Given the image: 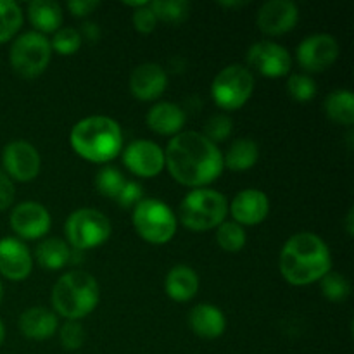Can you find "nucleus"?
<instances>
[{
	"label": "nucleus",
	"instance_id": "nucleus-1",
	"mask_svg": "<svg viewBox=\"0 0 354 354\" xmlns=\"http://www.w3.org/2000/svg\"><path fill=\"white\" fill-rule=\"evenodd\" d=\"M165 165L178 183L204 189L223 171V154L199 131H180L165 151Z\"/></svg>",
	"mask_w": 354,
	"mask_h": 354
},
{
	"label": "nucleus",
	"instance_id": "nucleus-2",
	"mask_svg": "<svg viewBox=\"0 0 354 354\" xmlns=\"http://www.w3.org/2000/svg\"><path fill=\"white\" fill-rule=\"evenodd\" d=\"M279 268L290 286L301 287L320 282L322 277L332 268L330 249L313 232H299L283 244Z\"/></svg>",
	"mask_w": 354,
	"mask_h": 354
},
{
	"label": "nucleus",
	"instance_id": "nucleus-3",
	"mask_svg": "<svg viewBox=\"0 0 354 354\" xmlns=\"http://www.w3.org/2000/svg\"><path fill=\"white\" fill-rule=\"evenodd\" d=\"M69 142L80 158L90 162H109L120 156L123 133L111 118L88 116L73 127Z\"/></svg>",
	"mask_w": 354,
	"mask_h": 354
},
{
	"label": "nucleus",
	"instance_id": "nucleus-4",
	"mask_svg": "<svg viewBox=\"0 0 354 354\" xmlns=\"http://www.w3.org/2000/svg\"><path fill=\"white\" fill-rule=\"evenodd\" d=\"M100 299L99 283L90 273L73 270L55 282L52 306L68 320H80L92 313Z\"/></svg>",
	"mask_w": 354,
	"mask_h": 354
},
{
	"label": "nucleus",
	"instance_id": "nucleus-5",
	"mask_svg": "<svg viewBox=\"0 0 354 354\" xmlns=\"http://www.w3.org/2000/svg\"><path fill=\"white\" fill-rule=\"evenodd\" d=\"M228 214L225 196L213 189H194L180 203L178 216L185 228L194 232H206L220 227Z\"/></svg>",
	"mask_w": 354,
	"mask_h": 354
},
{
	"label": "nucleus",
	"instance_id": "nucleus-6",
	"mask_svg": "<svg viewBox=\"0 0 354 354\" xmlns=\"http://www.w3.org/2000/svg\"><path fill=\"white\" fill-rule=\"evenodd\" d=\"M133 227L149 244H166L176 234V216L171 207L159 199H142L133 207Z\"/></svg>",
	"mask_w": 354,
	"mask_h": 354
},
{
	"label": "nucleus",
	"instance_id": "nucleus-7",
	"mask_svg": "<svg viewBox=\"0 0 354 354\" xmlns=\"http://www.w3.org/2000/svg\"><path fill=\"white\" fill-rule=\"evenodd\" d=\"M111 221L100 211L82 207L69 214L64 225L68 245L75 251H86L102 245L111 237Z\"/></svg>",
	"mask_w": 354,
	"mask_h": 354
},
{
	"label": "nucleus",
	"instance_id": "nucleus-8",
	"mask_svg": "<svg viewBox=\"0 0 354 354\" xmlns=\"http://www.w3.org/2000/svg\"><path fill=\"white\" fill-rule=\"evenodd\" d=\"M254 92V76L245 66L230 64L221 69L211 83L214 104L225 111H237L251 99Z\"/></svg>",
	"mask_w": 354,
	"mask_h": 354
},
{
	"label": "nucleus",
	"instance_id": "nucleus-9",
	"mask_svg": "<svg viewBox=\"0 0 354 354\" xmlns=\"http://www.w3.org/2000/svg\"><path fill=\"white\" fill-rule=\"evenodd\" d=\"M50 41L37 31H28L17 37L10 47L9 61L16 75L21 78H37L50 62Z\"/></svg>",
	"mask_w": 354,
	"mask_h": 354
},
{
	"label": "nucleus",
	"instance_id": "nucleus-10",
	"mask_svg": "<svg viewBox=\"0 0 354 354\" xmlns=\"http://www.w3.org/2000/svg\"><path fill=\"white\" fill-rule=\"evenodd\" d=\"M339 57V44L332 35L318 33L306 37L296 48V59L308 73H322Z\"/></svg>",
	"mask_w": 354,
	"mask_h": 354
},
{
	"label": "nucleus",
	"instance_id": "nucleus-11",
	"mask_svg": "<svg viewBox=\"0 0 354 354\" xmlns=\"http://www.w3.org/2000/svg\"><path fill=\"white\" fill-rule=\"evenodd\" d=\"M3 173L17 182H31L40 173V154L37 149L24 140H14L3 147Z\"/></svg>",
	"mask_w": 354,
	"mask_h": 354
},
{
	"label": "nucleus",
	"instance_id": "nucleus-12",
	"mask_svg": "<svg viewBox=\"0 0 354 354\" xmlns=\"http://www.w3.org/2000/svg\"><path fill=\"white\" fill-rule=\"evenodd\" d=\"M248 64L266 78H282L290 71L292 59L286 47L275 41L263 40L249 48Z\"/></svg>",
	"mask_w": 354,
	"mask_h": 354
},
{
	"label": "nucleus",
	"instance_id": "nucleus-13",
	"mask_svg": "<svg viewBox=\"0 0 354 354\" xmlns=\"http://www.w3.org/2000/svg\"><path fill=\"white\" fill-rule=\"evenodd\" d=\"M52 218L47 207L40 203L26 201L17 204L10 213V228L16 235L26 241H37L45 237L50 230Z\"/></svg>",
	"mask_w": 354,
	"mask_h": 354
},
{
	"label": "nucleus",
	"instance_id": "nucleus-14",
	"mask_svg": "<svg viewBox=\"0 0 354 354\" xmlns=\"http://www.w3.org/2000/svg\"><path fill=\"white\" fill-rule=\"evenodd\" d=\"M123 165L140 178H152L166 168L165 151L151 140H135L123 151Z\"/></svg>",
	"mask_w": 354,
	"mask_h": 354
},
{
	"label": "nucleus",
	"instance_id": "nucleus-15",
	"mask_svg": "<svg viewBox=\"0 0 354 354\" xmlns=\"http://www.w3.org/2000/svg\"><path fill=\"white\" fill-rule=\"evenodd\" d=\"M299 19V10L290 0H270L259 9L256 23L265 35L279 37L289 33Z\"/></svg>",
	"mask_w": 354,
	"mask_h": 354
},
{
	"label": "nucleus",
	"instance_id": "nucleus-16",
	"mask_svg": "<svg viewBox=\"0 0 354 354\" xmlns=\"http://www.w3.org/2000/svg\"><path fill=\"white\" fill-rule=\"evenodd\" d=\"M33 258L23 241L14 237L0 239V275L12 282H21L30 277Z\"/></svg>",
	"mask_w": 354,
	"mask_h": 354
},
{
	"label": "nucleus",
	"instance_id": "nucleus-17",
	"mask_svg": "<svg viewBox=\"0 0 354 354\" xmlns=\"http://www.w3.org/2000/svg\"><path fill=\"white\" fill-rule=\"evenodd\" d=\"M228 211L235 223L241 227H252L266 220L270 213V201L263 190L245 189L241 190L232 201Z\"/></svg>",
	"mask_w": 354,
	"mask_h": 354
},
{
	"label": "nucleus",
	"instance_id": "nucleus-18",
	"mask_svg": "<svg viewBox=\"0 0 354 354\" xmlns=\"http://www.w3.org/2000/svg\"><path fill=\"white\" fill-rule=\"evenodd\" d=\"M168 86V75L154 62L137 66L130 75V92L138 100L151 102L161 97Z\"/></svg>",
	"mask_w": 354,
	"mask_h": 354
},
{
	"label": "nucleus",
	"instance_id": "nucleus-19",
	"mask_svg": "<svg viewBox=\"0 0 354 354\" xmlns=\"http://www.w3.org/2000/svg\"><path fill=\"white\" fill-rule=\"evenodd\" d=\"M189 325L196 335L203 339H218L227 328V320L221 310L209 303L197 304L189 313Z\"/></svg>",
	"mask_w": 354,
	"mask_h": 354
},
{
	"label": "nucleus",
	"instance_id": "nucleus-20",
	"mask_svg": "<svg viewBox=\"0 0 354 354\" xmlns=\"http://www.w3.org/2000/svg\"><path fill=\"white\" fill-rule=\"evenodd\" d=\"M19 330L24 337L33 341H45L57 332L59 324L55 313L47 308H30L19 317Z\"/></svg>",
	"mask_w": 354,
	"mask_h": 354
},
{
	"label": "nucleus",
	"instance_id": "nucleus-21",
	"mask_svg": "<svg viewBox=\"0 0 354 354\" xmlns=\"http://www.w3.org/2000/svg\"><path fill=\"white\" fill-rule=\"evenodd\" d=\"M147 124L154 133L178 135L185 124V113L180 106L171 102H159L147 113Z\"/></svg>",
	"mask_w": 354,
	"mask_h": 354
},
{
	"label": "nucleus",
	"instance_id": "nucleus-22",
	"mask_svg": "<svg viewBox=\"0 0 354 354\" xmlns=\"http://www.w3.org/2000/svg\"><path fill=\"white\" fill-rule=\"evenodd\" d=\"M165 289L169 299L176 303H185L192 299L199 290V277L189 266L178 265L169 270L166 275Z\"/></svg>",
	"mask_w": 354,
	"mask_h": 354
},
{
	"label": "nucleus",
	"instance_id": "nucleus-23",
	"mask_svg": "<svg viewBox=\"0 0 354 354\" xmlns=\"http://www.w3.org/2000/svg\"><path fill=\"white\" fill-rule=\"evenodd\" d=\"M28 17L37 33H55L62 28V9L52 0H33L28 6Z\"/></svg>",
	"mask_w": 354,
	"mask_h": 354
},
{
	"label": "nucleus",
	"instance_id": "nucleus-24",
	"mask_svg": "<svg viewBox=\"0 0 354 354\" xmlns=\"http://www.w3.org/2000/svg\"><path fill=\"white\" fill-rule=\"evenodd\" d=\"M259 147L251 138H237L232 142L227 154L223 156V166L232 171H248L258 162Z\"/></svg>",
	"mask_w": 354,
	"mask_h": 354
},
{
	"label": "nucleus",
	"instance_id": "nucleus-25",
	"mask_svg": "<svg viewBox=\"0 0 354 354\" xmlns=\"http://www.w3.org/2000/svg\"><path fill=\"white\" fill-rule=\"evenodd\" d=\"M37 261L45 270H61L71 261V248L62 239H45L37 248Z\"/></svg>",
	"mask_w": 354,
	"mask_h": 354
},
{
	"label": "nucleus",
	"instance_id": "nucleus-26",
	"mask_svg": "<svg viewBox=\"0 0 354 354\" xmlns=\"http://www.w3.org/2000/svg\"><path fill=\"white\" fill-rule=\"evenodd\" d=\"M325 114L334 123L351 127L354 123V95L349 90H335L325 99Z\"/></svg>",
	"mask_w": 354,
	"mask_h": 354
},
{
	"label": "nucleus",
	"instance_id": "nucleus-27",
	"mask_svg": "<svg viewBox=\"0 0 354 354\" xmlns=\"http://www.w3.org/2000/svg\"><path fill=\"white\" fill-rule=\"evenodd\" d=\"M23 24L21 7L12 0H0V44L9 41Z\"/></svg>",
	"mask_w": 354,
	"mask_h": 354
},
{
	"label": "nucleus",
	"instance_id": "nucleus-28",
	"mask_svg": "<svg viewBox=\"0 0 354 354\" xmlns=\"http://www.w3.org/2000/svg\"><path fill=\"white\" fill-rule=\"evenodd\" d=\"M158 21L178 24L189 17L190 3L187 0H154L149 3Z\"/></svg>",
	"mask_w": 354,
	"mask_h": 354
},
{
	"label": "nucleus",
	"instance_id": "nucleus-29",
	"mask_svg": "<svg viewBox=\"0 0 354 354\" xmlns=\"http://www.w3.org/2000/svg\"><path fill=\"white\" fill-rule=\"evenodd\" d=\"M127 183L123 173L120 169L113 168V166H104L95 176V189L100 196L107 197V199H114L120 196L121 189Z\"/></svg>",
	"mask_w": 354,
	"mask_h": 354
},
{
	"label": "nucleus",
	"instance_id": "nucleus-30",
	"mask_svg": "<svg viewBox=\"0 0 354 354\" xmlns=\"http://www.w3.org/2000/svg\"><path fill=\"white\" fill-rule=\"evenodd\" d=\"M245 230L235 221H223L218 227L216 242L223 251L227 252H239L245 245Z\"/></svg>",
	"mask_w": 354,
	"mask_h": 354
},
{
	"label": "nucleus",
	"instance_id": "nucleus-31",
	"mask_svg": "<svg viewBox=\"0 0 354 354\" xmlns=\"http://www.w3.org/2000/svg\"><path fill=\"white\" fill-rule=\"evenodd\" d=\"M320 289L322 294L334 303H342V301L348 299L349 292H351L348 279L342 273L332 272V270L320 279Z\"/></svg>",
	"mask_w": 354,
	"mask_h": 354
},
{
	"label": "nucleus",
	"instance_id": "nucleus-32",
	"mask_svg": "<svg viewBox=\"0 0 354 354\" xmlns=\"http://www.w3.org/2000/svg\"><path fill=\"white\" fill-rule=\"evenodd\" d=\"M287 92L296 102H310L317 95V83L308 75H290L287 80Z\"/></svg>",
	"mask_w": 354,
	"mask_h": 354
},
{
	"label": "nucleus",
	"instance_id": "nucleus-33",
	"mask_svg": "<svg viewBox=\"0 0 354 354\" xmlns=\"http://www.w3.org/2000/svg\"><path fill=\"white\" fill-rule=\"evenodd\" d=\"M82 47V35L75 28H59L50 41V48L61 55L75 54Z\"/></svg>",
	"mask_w": 354,
	"mask_h": 354
},
{
	"label": "nucleus",
	"instance_id": "nucleus-34",
	"mask_svg": "<svg viewBox=\"0 0 354 354\" xmlns=\"http://www.w3.org/2000/svg\"><path fill=\"white\" fill-rule=\"evenodd\" d=\"M59 341L68 351H76L82 348L85 342V328L80 320H66L64 325L59 328Z\"/></svg>",
	"mask_w": 354,
	"mask_h": 354
},
{
	"label": "nucleus",
	"instance_id": "nucleus-35",
	"mask_svg": "<svg viewBox=\"0 0 354 354\" xmlns=\"http://www.w3.org/2000/svg\"><path fill=\"white\" fill-rule=\"evenodd\" d=\"M232 133V120L225 114H216L211 118L206 124V135L204 137L209 138L213 144L216 142H223L228 135Z\"/></svg>",
	"mask_w": 354,
	"mask_h": 354
},
{
	"label": "nucleus",
	"instance_id": "nucleus-36",
	"mask_svg": "<svg viewBox=\"0 0 354 354\" xmlns=\"http://www.w3.org/2000/svg\"><path fill=\"white\" fill-rule=\"evenodd\" d=\"M151 3V2H149ZM156 24H158V17L152 12L151 6L140 7V9H135L133 12V26L138 33L149 35L154 31Z\"/></svg>",
	"mask_w": 354,
	"mask_h": 354
},
{
	"label": "nucleus",
	"instance_id": "nucleus-37",
	"mask_svg": "<svg viewBox=\"0 0 354 354\" xmlns=\"http://www.w3.org/2000/svg\"><path fill=\"white\" fill-rule=\"evenodd\" d=\"M142 199H144V190H142L140 183L127 182L123 189H121L120 196L116 197V203L121 207H135Z\"/></svg>",
	"mask_w": 354,
	"mask_h": 354
},
{
	"label": "nucleus",
	"instance_id": "nucleus-38",
	"mask_svg": "<svg viewBox=\"0 0 354 354\" xmlns=\"http://www.w3.org/2000/svg\"><path fill=\"white\" fill-rule=\"evenodd\" d=\"M14 192L12 180L0 169V211H6L14 203Z\"/></svg>",
	"mask_w": 354,
	"mask_h": 354
},
{
	"label": "nucleus",
	"instance_id": "nucleus-39",
	"mask_svg": "<svg viewBox=\"0 0 354 354\" xmlns=\"http://www.w3.org/2000/svg\"><path fill=\"white\" fill-rule=\"evenodd\" d=\"M97 7H99V0H73V2H68V9L76 17L88 16Z\"/></svg>",
	"mask_w": 354,
	"mask_h": 354
},
{
	"label": "nucleus",
	"instance_id": "nucleus-40",
	"mask_svg": "<svg viewBox=\"0 0 354 354\" xmlns=\"http://www.w3.org/2000/svg\"><path fill=\"white\" fill-rule=\"evenodd\" d=\"M80 35H82V38L85 37L88 41H97L100 38V30L95 23H83Z\"/></svg>",
	"mask_w": 354,
	"mask_h": 354
},
{
	"label": "nucleus",
	"instance_id": "nucleus-41",
	"mask_svg": "<svg viewBox=\"0 0 354 354\" xmlns=\"http://www.w3.org/2000/svg\"><path fill=\"white\" fill-rule=\"evenodd\" d=\"M353 216H354V211L349 209L348 213V218H346V227H348V234L353 235L354 232V227H353Z\"/></svg>",
	"mask_w": 354,
	"mask_h": 354
},
{
	"label": "nucleus",
	"instance_id": "nucleus-42",
	"mask_svg": "<svg viewBox=\"0 0 354 354\" xmlns=\"http://www.w3.org/2000/svg\"><path fill=\"white\" fill-rule=\"evenodd\" d=\"M3 339H6V327H3L2 320H0V346H2Z\"/></svg>",
	"mask_w": 354,
	"mask_h": 354
},
{
	"label": "nucleus",
	"instance_id": "nucleus-43",
	"mask_svg": "<svg viewBox=\"0 0 354 354\" xmlns=\"http://www.w3.org/2000/svg\"><path fill=\"white\" fill-rule=\"evenodd\" d=\"M223 7H241L244 6V2H221Z\"/></svg>",
	"mask_w": 354,
	"mask_h": 354
},
{
	"label": "nucleus",
	"instance_id": "nucleus-44",
	"mask_svg": "<svg viewBox=\"0 0 354 354\" xmlns=\"http://www.w3.org/2000/svg\"><path fill=\"white\" fill-rule=\"evenodd\" d=\"M0 301H2V283H0Z\"/></svg>",
	"mask_w": 354,
	"mask_h": 354
}]
</instances>
